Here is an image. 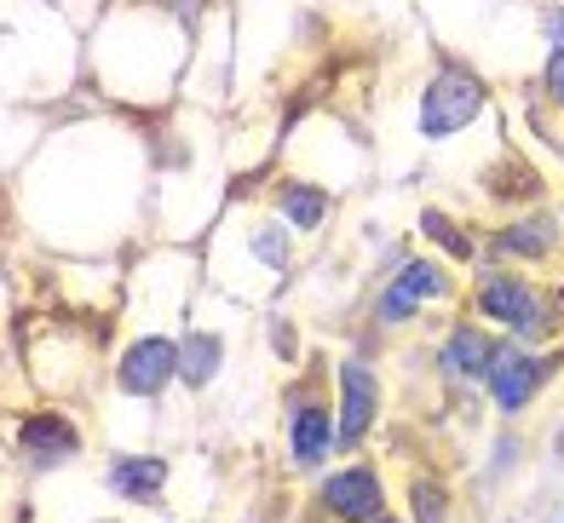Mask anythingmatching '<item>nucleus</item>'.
Listing matches in <instances>:
<instances>
[{"label": "nucleus", "instance_id": "obj_1", "mask_svg": "<svg viewBox=\"0 0 564 523\" xmlns=\"http://www.w3.org/2000/svg\"><path fill=\"white\" fill-rule=\"evenodd\" d=\"M473 310H478V323H490L501 328L507 339H524V346H542V339L558 334V317L564 310L547 299V287H535L530 276L519 271H484L473 282Z\"/></svg>", "mask_w": 564, "mask_h": 523}, {"label": "nucleus", "instance_id": "obj_2", "mask_svg": "<svg viewBox=\"0 0 564 523\" xmlns=\"http://www.w3.org/2000/svg\"><path fill=\"white\" fill-rule=\"evenodd\" d=\"M484 103H490V87H484L467 64L438 58L432 75H426V87H421L415 127H421V139H455L484 116Z\"/></svg>", "mask_w": 564, "mask_h": 523}, {"label": "nucleus", "instance_id": "obj_3", "mask_svg": "<svg viewBox=\"0 0 564 523\" xmlns=\"http://www.w3.org/2000/svg\"><path fill=\"white\" fill-rule=\"evenodd\" d=\"M444 299H455L449 265H438V259H403L398 276L380 287V299H375V323L403 328V323H415L426 305H444Z\"/></svg>", "mask_w": 564, "mask_h": 523}, {"label": "nucleus", "instance_id": "obj_4", "mask_svg": "<svg viewBox=\"0 0 564 523\" xmlns=\"http://www.w3.org/2000/svg\"><path fill=\"white\" fill-rule=\"evenodd\" d=\"M553 374V357L524 346V339H501V351L490 362V380H484V391H490L496 414H507V421H519V414L542 397V385Z\"/></svg>", "mask_w": 564, "mask_h": 523}, {"label": "nucleus", "instance_id": "obj_5", "mask_svg": "<svg viewBox=\"0 0 564 523\" xmlns=\"http://www.w3.org/2000/svg\"><path fill=\"white\" fill-rule=\"evenodd\" d=\"M282 443H289L294 472H317V466L340 449L335 443V403H328L312 380L300 391H289V432H282Z\"/></svg>", "mask_w": 564, "mask_h": 523}, {"label": "nucleus", "instance_id": "obj_6", "mask_svg": "<svg viewBox=\"0 0 564 523\" xmlns=\"http://www.w3.org/2000/svg\"><path fill=\"white\" fill-rule=\"evenodd\" d=\"M317 512L328 523H375L387 512V483H380V472L369 460H351L317 483Z\"/></svg>", "mask_w": 564, "mask_h": 523}, {"label": "nucleus", "instance_id": "obj_7", "mask_svg": "<svg viewBox=\"0 0 564 523\" xmlns=\"http://www.w3.org/2000/svg\"><path fill=\"white\" fill-rule=\"evenodd\" d=\"M335 385H340L335 391V443H340V455H346L380 421V374L369 369L364 357H346L340 369H335Z\"/></svg>", "mask_w": 564, "mask_h": 523}, {"label": "nucleus", "instance_id": "obj_8", "mask_svg": "<svg viewBox=\"0 0 564 523\" xmlns=\"http://www.w3.org/2000/svg\"><path fill=\"white\" fill-rule=\"evenodd\" d=\"M173 380H178V339L167 334H144L116 357V391H127L139 403H156Z\"/></svg>", "mask_w": 564, "mask_h": 523}, {"label": "nucleus", "instance_id": "obj_9", "mask_svg": "<svg viewBox=\"0 0 564 523\" xmlns=\"http://www.w3.org/2000/svg\"><path fill=\"white\" fill-rule=\"evenodd\" d=\"M12 443L30 466H64V460L82 455V426H75L64 408H30L12 426Z\"/></svg>", "mask_w": 564, "mask_h": 523}, {"label": "nucleus", "instance_id": "obj_10", "mask_svg": "<svg viewBox=\"0 0 564 523\" xmlns=\"http://www.w3.org/2000/svg\"><path fill=\"white\" fill-rule=\"evenodd\" d=\"M501 351V339L490 334V323H455L444 339H438V369L455 380V385H478V380H490V362Z\"/></svg>", "mask_w": 564, "mask_h": 523}, {"label": "nucleus", "instance_id": "obj_11", "mask_svg": "<svg viewBox=\"0 0 564 523\" xmlns=\"http://www.w3.org/2000/svg\"><path fill=\"white\" fill-rule=\"evenodd\" d=\"M553 248H558V219L553 214H519L490 237L496 265H542Z\"/></svg>", "mask_w": 564, "mask_h": 523}, {"label": "nucleus", "instance_id": "obj_12", "mask_svg": "<svg viewBox=\"0 0 564 523\" xmlns=\"http://www.w3.org/2000/svg\"><path fill=\"white\" fill-rule=\"evenodd\" d=\"M105 483L116 501H133V506H156L162 489H167V460L162 455H116L105 466Z\"/></svg>", "mask_w": 564, "mask_h": 523}, {"label": "nucleus", "instance_id": "obj_13", "mask_svg": "<svg viewBox=\"0 0 564 523\" xmlns=\"http://www.w3.org/2000/svg\"><path fill=\"white\" fill-rule=\"evenodd\" d=\"M219 369H225V334L191 328L185 339H178V385H185V391L202 397V391L219 380Z\"/></svg>", "mask_w": 564, "mask_h": 523}, {"label": "nucleus", "instance_id": "obj_14", "mask_svg": "<svg viewBox=\"0 0 564 523\" xmlns=\"http://www.w3.org/2000/svg\"><path fill=\"white\" fill-rule=\"evenodd\" d=\"M328 207H335V196L317 190V185H305V178H282V185H276V214H282L289 230H300V237H305V230H323Z\"/></svg>", "mask_w": 564, "mask_h": 523}, {"label": "nucleus", "instance_id": "obj_15", "mask_svg": "<svg viewBox=\"0 0 564 523\" xmlns=\"http://www.w3.org/2000/svg\"><path fill=\"white\" fill-rule=\"evenodd\" d=\"M415 230H421V237L432 242V248H438L444 259H455V265H467V259H478V242L467 237V230H460L449 214H438V207H426V214L415 219Z\"/></svg>", "mask_w": 564, "mask_h": 523}, {"label": "nucleus", "instance_id": "obj_16", "mask_svg": "<svg viewBox=\"0 0 564 523\" xmlns=\"http://www.w3.org/2000/svg\"><path fill=\"white\" fill-rule=\"evenodd\" d=\"M409 512H415V523H449V489H444V478L421 472L415 483H409Z\"/></svg>", "mask_w": 564, "mask_h": 523}, {"label": "nucleus", "instance_id": "obj_17", "mask_svg": "<svg viewBox=\"0 0 564 523\" xmlns=\"http://www.w3.org/2000/svg\"><path fill=\"white\" fill-rule=\"evenodd\" d=\"M282 230H289L282 219H276V225H265V230H253V253H260L271 271H289V259H294V253H289V237H282Z\"/></svg>", "mask_w": 564, "mask_h": 523}, {"label": "nucleus", "instance_id": "obj_18", "mask_svg": "<svg viewBox=\"0 0 564 523\" xmlns=\"http://www.w3.org/2000/svg\"><path fill=\"white\" fill-rule=\"evenodd\" d=\"M542 92H547V103H558V110H564V46H553V52H547V69H542Z\"/></svg>", "mask_w": 564, "mask_h": 523}, {"label": "nucleus", "instance_id": "obj_19", "mask_svg": "<svg viewBox=\"0 0 564 523\" xmlns=\"http://www.w3.org/2000/svg\"><path fill=\"white\" fill-rule=\"evenodd\" d=\"M542 35H547V46H564V7L542 12Z\"/></svg>", "mask_w": 564, "mask_h": 523}, {"label": "nucleus", "instance_id": "obj_20", "mask_svg": "<svg viewBox=\"0 0 564 523\" xmlns=\"http://www.w3.org/2000/svg\"><path fill=\"white\" fill-rule=\"evenodd\" d=\"M553 455H558V460H564V421H558V426H553Z\"/></svg>", "mask_w": 564, "mask_h": 523}, {"label": "nucleus", "instance_id": "obj_21", "mask_svg": "<svg viewBox=\"0 0 564 523\" xmlns=\"http://www.w3.org/2000/svg\"><path fill=\"white\" fill-rule=\"evenodd\" d=\"M547 523H564V501H558V506H553V512H547Z\"/></svg>", "mask_w": 564, "mask_h": 523}, {"label": "nucleus", "instance_id": "obj_22", "mask_svg": "<svg viewBox=\"0 0 564 523\" xmlns=\"http://www.w3.org/2000/svg\"><path fill=\"white\" fill-rule=\"evenodd\" d=\"M375 523H403V517H392V512H380V517H375Z\"/></svg>", "mask_w": 564, "mask_h": 523}, {"label": "nucleus", "instance_id": "obj_23", "mask_svg": "<svg viewBox=\"0 0 564 523\" xmlns=\"http://www.w3.org/2000/svg\"><path fill=\"white\" fill-rule=\"evenodd\" d=\"M98 523H121V517H98Z\"/></svg>", "mask_w": 564, "mask_h": 523}, {"label": "nucleus", "instance_id": "obj_24", "mask_svg": "<svg viewBox=\"0 0 564 523\" xmlns=\"http://www.w3.org/2000/svg\"><path fill=\"white\" fill-rule=\"evenodd\" d=\"M558 305H564V287H558Z\"/></svg>", "mask_w": 564, "mask_h": 523}]
</instances>
